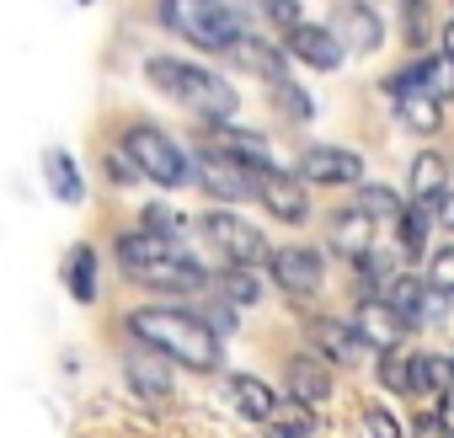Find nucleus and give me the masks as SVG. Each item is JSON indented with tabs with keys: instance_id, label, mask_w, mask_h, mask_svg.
<instances>
[{
	"instance_id": "obj_1",
	"label": "nucleus",
	"mask_w": 454,
	"mask_h": 438,
	"mask_svg": "<svg viewBox=\"0 0 454 438\" xmlns=\"http://www.w3.org/2000/svg\"><path fill=\"white\" fill-rule=\"evenodd\" d=\"M129 332L145 353L171 358L192 374H214L224 364V342L203 326V316L192 305H139V310H129Z\"/></svg>"
},
{
	"instance_id": "obj_2",
	"label": "nucleus",
	"mask_w": 454,
	"mask_h": 438,
	"mask_svg": "<svg viewBox=\"0 0 454 438\" xmlns=\"http://www.w3.org/2000/svg\"><path fill=\"white\" fill-rule=\"evenodd\" d=\"M145 81L166 97V102H176V107H187L198 123H231L236 118V107H241V97H236V86L224 81L219 70H208V65H198V59H176V54H150L145 59Z\"/></svg>"
},
{
	"instance_id": "obj_3",
	"label": "nucleus",
	"mask_w": 454,
	"mask_h": 438,
	"mask_svg": "<svg viewBox=\"0 0 454 438\" xmlns=\"http://www.w3.org/2000/svg\"><path fill=\"white\" fill-rule=\"evenodd\" d=\"M155 17L171 38L192 43L198 54H231L241 27V12L231 0H155Z\"/></svg>"
},
{
	"instance_id": "obj_4",
	"label": "nucleus",
	"mask_w": 454,
	"mask_h": 438,
	"mask_svg": "<svg viewBox=\"0 0 454 438\" xmlns=\"http://www.w3.org/2000/svg\"><path fill=\"white\" fill-rule=\"evenodd\" d=\"M118 150H123V155L134 160V171H139L145 182H155V187H187V176H192V155H187L166 129H155V123H129Z\"/></svg>"
},
{
	"instance_id": "obj_5",
	"label": "nucleus",
	"mask_w": 454,
	"mask_h": 438,
	"mask_svg": "<svg viewBox=\"0 0 454 438\" xmlns=\"http://www.w3.org/2000/svg\"><path fill=\"white\" fill-rule=\"evenodd\" d=\"M198 231L203 241L224 257V268H252V262H268V241L257 225H247L241 214H224V208H208L198 219Z\"/></svg>"
},
{
	"instance_id": "obj_6",
	"label": "nucleus",
	"mask_w": 454,
	"mask_h": 438,
	"mask_svg": "<svg viewBox=\"0 0 454 438\" xmlns=\"http://www.w3.org/2000/svg\"><path fill=\"white\" fill-rule=\"evenodd\" d=\"M203 150H214V155H224V160H236L241 171H252V176H278L284 166H278V155H273V145L257 134V129H236V123H203Z\"/></svg>"
},
{
	"instance_id": "obj_7",
	"label": "nucleus",
	"mask_w": 454,
	"mask_h": 438,
	"mask_svg": "<svg viewBox=\"0 0 454 438\" xmlns=\"http://www.w3.org/2000/svg\"><path fill=\"white\" fill-rule=\"evenodd\" d=\"M192 176H198V187H203L208 198H219V203H247V198H257V187H262V176L241 171L236 160H224V155H214V150H198V155H192Z\"/></svg>"
},
{
	"instance_id": "obj_8",
	"label": "nucleus",
	"mask_w": 454,
	"mask_h": 438,
	"mask_svg": "<svg viewBox=\"0 0 454 438\" xmlns=\"http://www.w3.org/2000/svg\"><path fill=\"white\" fill-rule=\"evenodd\" d=\"M300 182L310 187H358L364 182V155L342 145H305L300 150Z\"/></svg>"
},
{
	"instance_id": "obj_9",
	"label": "nucleus",
	"mask_w": 454,
	"mask_h": 438,
	"mask_svg": "<svg viewBox=\"0 0 454 438\" xmlns=\"http://www.w3.org/2000/svg\"><path fill=\"white\" fill-rule=\"evenodd\" d=\"M385 91L401 102V97H438V102H449L454 97V59H443V54H422V59H411L406 70H395L390 81H385Z\"/></svg>"
},
{
	"instance_id": "obj_10",
	"label": "nucleus",
	"mask_w": 454,
	"mask_h": 438,
	"mask_svg": "<svg viewBox=\"0 0 454 438\" xmlns=\"http://www.w3.org/2000/svg\"><path fill=\"white\" fill-rule=\"evenodd\" d=\"M284 49H289V59H300V65H310L321 75H337L348 65V49L337 43V33L326 22H300L294 33H284Z\"/></svg>"
},
{
	"instance_id": "obj_11",
	"label": "nucleus",
	"mask_w": 454,
	"mask_h": 438,
	"mask_svg": "<svg viewBox=\"0 0 454 438\" xmlns=\"http://www.w3.org/2000/svg\"><path fill=\"white\" fill-rule=\"evenodd\" d=\"M321 252L316 246H278V252H268V273H273V284L284 289V294H294V300H310L316 289H321Z\"/></svg>"
},
{
	"instance_id": "obj_12",
	"label": "nucleus",
	"mask_w": 454,
	"mask_h": 438,
	"mask_svg": "<svg viewBox=\"0 0 454 438\" xmlns=\"http://www.w3.org/2000/svg\"><path fill=\"white\" fill-rule=\"evenodd\" d=\"M385 305L395 310V321L411 332V326H433L438 316H443V294H433L427 289V278H411V273H401L390 289H385Z\"/></svg>"
},
{
	"instance_id": "obj_13",
	"label": "nucleus",
	"mask_w": 454,
	"mask_h": 438,
	"mask_svg": "<svg viewBox=\"0 0 454 438\" xmlns=\"http://www.w3.org/2000/svg\"><path fill=\"white\" fill-rule=\"evenodd\" d=\"M348 326L358 332V342L369 348V353H395V348H406V326L395 321V310L385 305V300H358V310L348 316Z\"/></svg>"
},
{
	"instance_id": "obj_14",
	"label": "nucleus",
	"mask_w": 454,
	"mask_h": 438,
	"mask_svg": "<svg viewBox=\"0 0 454 438\" xmlns=\"http://www.w3.org/2000/svg\"><path fill=\"white\" fill-rule=\"evenodd\" d=\"M176 257H187L176 236L129 231V236L118 241V262H123V273H129V278H139V273H150V268H160V262H176Z\"/></svg>"
},
{
	"instance_id": "obj_15",
	"label": "nucleus",
	"mask_w": 454,
	"mask_h": 438,
	"mask_svg": "<svg viewBox=\"0 0 454 438\" xmlns=\"http://www.w3.org/2000/svg\"><path fill=\"white\" fill-rule=\"evenodd\" d=\"M284 390H289V401H300L305 411H321V406L332 401V374H326V358H316V353L289 358V364H284Z\"/></svg>"
},
{
	"instance_id": "obj_16",
	"label": "nucleus",
	"mask_w": 454,
	"mask_h": 438,
	"mask_svg": "<svg viewBox=\"0 0 454 438\" xmlns=\"http://www.w3.org/2000/svg\"><path fill=\"white\" fill-rule=\"evenodd\" d=\"M332 33H337V43L348 54H374L385 43V22H380V12L369 6V0H348V6L337 12V22H332Z\"/></svg>"
},
{
	"instance_id": "obj_17",
	"label": "nucleus",
	"mask_w": 454,
	"mask_h": 438,
	"mask_svg": "<svg viewBox=\"0 0 454 438\" xmlns=\"http://www.w3.org/2000/svg\"><path fill=\"white\" fill-rule=\"evenodd\" d=\"M257 203H262L273 219H284V225H305V219H310V198H305L300 176H289V171H278V176H262V187H257Z\"/></svg>"
},
{
	"instance_id": "obj_18",
	"label": "nucleus",
	"mask_w": 454,
	"mask_h": 438,
	"mask_svg": "<svg viewBox=\"0 0 454 438\" xmlns=\"http://www.w3.org/2000/svg\"><path fill=\"white\" fill-rule=\"evenodd\" d=\"M65 289H70V300H81V305H97V294H102V257H97V246L91 241H75L70 252H65Z\"/></svg>"
},
{
	"instance_id": "obj_19",
	"label": "nucleus",
	"mask_w": 454,
	"mask_h": 438,
	"mask_svg": "<svg viewBox=\"0 0 454 438\" xmlns=\"http://www.w3.org/2000/svg\"><path fill=\"white\" fill-rule=\"evenodd\" d=\"M231 65H236V70H247V75H257V81H268V86L289 81V59H284L273 43L252 38V33H241V38H236V49H231Z\"/></svg>"
},
{
	"instance_id": "obj_20",
	"label": "nucleus",
	"mask_w": 454,
	"mask_h": 438,
	"mask_svg": "<svg viewBox=\"0 0 454 438\" xmlns=\"http://www.w3.org/2000/svg\"><path fill=\"white\" fill-rule=\"evenodd\" d=\"M231 406H236V417H247V422H273V411H278V390L268 385V379H257V374H231Z\"/></svg>"
},
{
	"instance_id": "obj_21",
	"label": "nucleus",
	"mask_w": 454,
	"mask_h": 438,
	"mask_svg": "<svg viewBox=\"0 0 454 438\" xmlns=\"http://www.w3.org/2000/svg\"><path fill=\"white\" fill-rule=\"evenodd\" d=\"M305 337H310L326 358H337V364H358V358H364L358 332H353L348 321H337V316H326V321H321V316H310V321H305Z\"/></svg>"
},
{
	"instance_id": "obj_22",
	"label": "nucleus",
	"mask_w": 454,
	"mask_h": 438,
	"mask_svg": "<svg viewBox=\"0 0 454 438\" xmlns=\"http://www.w3.org/2000/svg\"><path fill=\"white\" fill-rule=\"evenodd\" d=\"M332 246L342 252V257H364V252H374V219L369 214H358V208H342L337 219H332Z\"/></svg>"
},
{
	"instance_id": "obj_23",
	"label": "nucleus",
	"mask_w": 454,
	"mask_h": 438,
	"mask_svg": "<svg viewBox=\"0 0 454 438\" xmlns=\"http://www.w3.org/2000/svg\"><path fill=\"white\" fill-rule=\"evenodd\" d=\"M43 182H49V192L59 203H81L86 198V176L70 160V150H43Z\"/></svg>"
},
{
	"instance_id": "obj_24",
	"label": "nucleus",
	"mask_w": 454,
	"mask_h": 438,
	"mask_svg": "<svg viewBox=\"0 0 454 438\" xmlns=\"http://www.w3.org/2000/svg\"><path fill=\"white\" fill-rule=\"evenodd\" d=\"M427 231H433L427 203H406L401 219H395V252H401L406 262H422V252H427Z\"/></svg>"
},
{
	"instance_id": "obj_25",
	"label": "nucleus",
	"mask_w": 454,
	"mask_h": 438,
	"mask_svg": "<svg viewBox=\"0 0 454 438\" xmlns=\"http://www.w3.org/2000/svg\"><path fill=\"white\" fill-rule=\"evenodd\" d=\"M454 390V364L443 353H411V395H443Z\"/></svg>"
},
{
	"instance_id": "obj_26",
	"label": "nucleus",
	"mask_w": 454,
	"mask_h": 438,
	"mask_svg": "<svg viewBox=\"0 0 454 438\" xmlns=\"http://www.w3.org/2000/svg\"><path fill=\"white\" fill-rule=\"evenodd\" d=\"M123 369H129V385H134L145 401H166V395H171V374H166V364H155L145 348H139V353H129V358H123Z\"/></svg>"
},
{
	"instance_id": "obj_27",
	"label": "nucleus",
	"mask_w": 454,
	"mask_h": 438,
	"mask_svg": "<svg viewBox=\"0 0 454 438\" xmlns=\"http://www.w3.org/2000/svg\"><path fill=\"white\" fill-rule=\"evenodd\" d=\"M443 187H449L443 155L438 150H417V160H411V203H433Z\"/></svg>"
},
{
	"instance_id": "obj_28",
	"label": "nucleus",
	"mask_w": 454,
	"mask_h": 438,
	"mask_svg": "<svg viewBox=\"0 0 454 438\" xmlns=\"http://www.w3.org/2000/svg\"><path fill=\"white\" fill-rule=\"evenodd\" d=\"M353 268H358L364 289H369L374 300H385V289H390V284L401 278V252H380V246H374V252H364V257H358Z\"/></svg>"
},
{
	"instance_id": "obj_29",
	"label": "nucleus",
	"mask_w": 454,
	"mask_h": 438,
	"mask_svg": "<svg viewBox=\"0 0 454 438\" xmlns=\"http://www.w3.org/2000/svg\"><path fill=\"white\" fill-rule=\"evenodd\" d=\"M395 113H401V123H406L411 134H422V139H433V134L443 129V102H438V97H401Z\"/></svg>"
},
{
	"instance_id": "obj_30",
	"label": "nucleus",
	"mask_w": 454,
	"mask_h": 438,
	"mask_svg": "<svg viewBox=\"0 0 454 438\" xmlns=\"http://www.w3.org/2000/svg\"><path fill=\"white\" fill-rule=\"evenodd\" d=\"M353 208H358V214H369L374 225H395V219H401V208H406V203H401V198H395L390 187H374V182H369V187H358Z\"/></svg>"
},
{
	"instance_id": "obj_31",
	"label": "nucleus",
	"mask_w": 454,
	"mask_h": 438,
	"mask_svg": "<svg viewBox=\"0 0 454 438\" xmlns=\"http://www.w3.org/2000/svg\"><path fill=\"white\" fill-rule=\"evenodd\" d=\"M214 289H219L224 305H257V300H262V284L252 278V268H224Z\"/></svg>"
},
{
	"instance_id": "obj_32",
	"label": "nucleus",
	"mask_w": 454,
	"mask_h": 438,
	"mask_svg": "<svg viewBox=\"0 0 454 438\" xmlns=\"http://www.w3.org/2000/svg\"><path fill=\"white\" fill-rule=\"evenodd\" d=\"M411 353L417 348H395V353H380V385L390 390V395H411Z\"/></svg>"
},
{
	"instance_id": "obj_33",
	"label": "nucleus",
	"mask_w": 454,
	"mask_h": 438,
	"mask_svg": "<svg viewBox=\"0 0 454 438\" xmlns=\"http://www.w3.org/2000/svg\"><path fill=\"white\" fill-rule=\"evenodd\" d=\"M231 6H236V12H262V17H268L273 27H284V33H294L300 17H305L300 0H231Z\"/></svg>"
},
{
	"instance_id": "obj_34",
	"label": "nucleus",
	"mask_w": 454,
	"mask_h": 438,
	"mask_svg": "<svg viewBox=\"0 0 454 438\" xmlns=\"http://www.w3.org/2000/svg\"><path fill=\"white\" fill-rule=\"evenodd\" d=\"M273 102H278V113L294 118V123H310V118H316V97H310L305 86H294V81H278V86H273Z\"/></svg>"
},
{
	"instance_id": "obj_35",
	"label": "nucleus",
	"mask_w": 454,
	"mask_h": 438,
	"mask_svg": "<svg viewBox=\"0 0 454 438\" xmlns=\"http://www.w3.org/2000/svg\"><path fill=\"white\" fill-rule=\"evenodd\" d=\"M139 231H155V236H182L187 219L171 208V203H145L139 208Z\"/></svg>"
},
{
	"instance_id": "obj_36",
	"label": "nucleus",
	"mask_w": 454,
	"mask_h": 438,
	"mask_svg": "<svg viewBox=\"0 0 454 438\" xmlns=\"http://www.w3.org/2000/svg\"><path fill=\"white\" fill-rule=\"evenodd\" d=\"M427 289L443 294V300H454V241L427 257Z\"/></svg>"
},
{
	"instance_id": "obj_37",
	"label": "nucleus",
	"mask_w": 454,
	"mask_h": 438,
	"mask_svg": "<svg viewBox=\"0 0 454 438\" xmlns=\"http://www.w3.org/2000/svg\"><path fill=\"white\" fill-rule=\"evenodd\" d=\"M401 38L411 49L427 43V0H401Z\"/></svg>"
},
{
	"instance_id": "obj_38",
	"label": "nucleus",
	"mask_w": 454,
	"mask_h": 438,
	"mask_svg": "<svg viewBox=\"0 0 454 438\" xmlns=\"http://www.w3.org/2000/svg\"><path fill=\"white\" fill-rule=\"evenodd\" d=\"M364 438H406V433L385 406H364Z\"/></svg>"
},
{
	"instance_id": "obj_39",
	"label": "nucleus",
	"mask_w": 454,
	"mask_h": 438,
	"mask_svg": "<svg viewBox=\"0 0 454 438\" xmlns=\"http://www.w3.org/2000/svg\"><path fill=\"white\" fill-rule=\"evenodd\" d=\"M198 316H203V326H208V332H214L219 342H224V337L236 332V310H231V305H203Z\"/></svg>"
},
{
	"instance_id": "obj_40",
	"label": "nucleus",
	"mask_w": 454,
	"mask_h": 438,
	"mask_svg": "<svg viewBox=\"0 0 454 438\" xmlns=\"http://www.w3.org/2000/svg\"><path fill=\"white\" fill-rule=\"evenodd\" d=\"M102 171H107V182H113V187L139 182V171H134V160H129L123 150H107V155H102Z\"/></svg>"
},
{
	"instance_id": "obj_41",
	"label": "nucleus",
	"mask_w": 454,
	"mask_h": 438,
	"mask_svg": "<svg viewBox=\"0 0 454 438\" xmlns=\"http://www.w3.org/2000/svg\"><path fill=\"white\" fill-rule=\"evenodd\" d=\"M411 438H454V427H449V422L438 417V406H433V411H417V417H411Z\"/></svg>"
},
{
	"instance_id": "obj_42",
	"label": "nucleus",
	"mask_w": 454,
	"mask_h": 438,
	"mask_svg": "<svg viewBox=\"0 0 454 438\" xmlns=\"http://www.w3.org/2000/svg\"><path fill=\"white\" fill-rule=\"evenodd\" d=\"M427 214H433V225H438V231H449V236H454V187H443V192L427 203Z\"/></svg>"
},
{
	"instance_id": "obj_43",
	"label": "nucleus",
	"mask_w": 454,
	"mask_h": 438,
	"mask_svg": "<svg viewBox=\"0 0 454 438\" xmlns=\"http://www.w3.org/2000/svg\"><path fill=\"white\" fill-rule=\"evenodd\" d=\"M438 43H443V59H454V17L438 27Z\"/></svg>"
},
{
	"instance_id": "obj_44",
	"label": "nucleus",
	"mask_w": 454,
	"mask_h": 438,
	"mask_svg": "<svg viewBox=\"0 0 454 438\" xmlns=\"http://www.w3.org/2000/svg\"><path fill=\"white\" fill-rule=\"evenodd\" d=\"M268 438H305V433H294V427H268Z\"/></svg>"
},
{
	"instance_id": "obj_45",
	"label": "nucleus",
	"mask_w": 454,
	"mask_h": 438,
	"mask_svg": "<svg viewBox=\"0 0 454 438\" xmlns=\"http://www.w3.org/2000/svg\"><path fill=\"white\" fill-rule=\"evenodd\" d=\"M81 6H97V0H81Z\"/></svg>"
},
{
	"instance_id": "obj_46",
	"label": "nucleus",
	"mask_w": 454,
	"mask_h": 438,
	"mask_svg": "<svg viewBox=\"0 0 454 438\" xmlns=\"http://www.w3.org/2000/svg\"><path fill=\"white\" fill-rule=\"evenodd\" d=\"M449 364H454V353H449Z\"/></svg>"
}]
</instances>
